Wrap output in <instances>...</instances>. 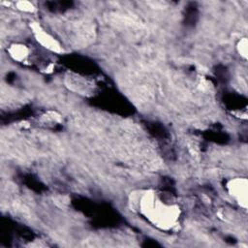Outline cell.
Segmentation results:
<instances>
[{
    "label": "cell",
    "mask_w": 248,
    "mask_h": 248,
    "mask_svg": "<svg viewBox=\"0 0 248 248\" xmlns=\"http://www.w3.org/2000/svg\"><path fill=\"white\" fill-rule=\"evenodd\" d=\"M131 203L135 210L160 230H171L179 221V207L162 200L152 190H142L135 193Z\"/></svg>",
    "instance_id": "cell-1"
},
{
    "label": "cell",
    "mask_w": 248,
    "mask_h": 248,
    "mask_svg": "<svg viewBox=\"0 0 248 248\" xmlns=\"http://www.w3.org/2000/svg\"><path fill=\"white\" fill-rule=\"evenodd\" d=\"M230 195L240 204L246 208L247 206V180L245 178H234L227 184Z\"/></svg>",
    "instance_id": "cell-2"
},
{
    "label": "cell",
    "mask_w": 248,
    "mask_h": 248,
    "mask_svg": "<svg viewBox=\"0 0 248 248\" xmlns=\"http://www.w3.org/2000/svg\"><path fill=\"white\" fill-rule=\"evenodd\" d=\"M32 30L36 40L46 48L51 50L53 52H61L62 47L60 44L47 32H46L40 25L34 24L32 25Z\"/></svg>",
    "instance_id": "cell-3"
},
{
    "label": "cell",
    "mask_w": 248,
    "mask_h": 248,
    "mask_svg": "<svg viewBox=\"0 0 248 248\" xmlns=\"http://www.w3.org/2000/svg\"><path fill=\"white\" fill-rule=\"evenodd\" d=\"M9 52H10V55L16 61L21 62V61H24L27 58L29 50L24 45L16 44V45L11 46V47L9 48Z\"/></svg>",
    "instance_id": "cell-4"
},
{
    "label": "cell",
    "mask_w": 248,
    "mask_h": 248,
    "mask_svg": "<svg viewBox=\"0 0 248 248\" xmlns=\"http://www.w3.org/2000/svg\"><path fill=\"white\" fill-rule=\"evenodd\" d=\"M237 48H238L240 55H242L244 58H246L247 57V40H246V38H243L240 40V42L237 45Z\"/></svg>",
    "instance_id": "cell-5"
},
{
    "label": "cell",
    "mask_w": 248,
    "mask_h": 248,
    "mask_svg": "<svg viewBox=\"0 0 248 248\" xmlns=\"http://www.w3.org/2000/svg\"><path fill=\"white\" fill-rule=\"evenodd\" d=\"M16 5H17V9H19L21 11H24V12H32L34 10L33 5L29 2H26V1L18 2Z\"/></svg>",
    "instance_id": "cell-6"
}]
</instances>
